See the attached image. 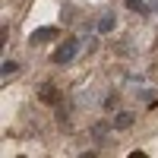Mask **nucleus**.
<instances>
[{
  "instance_id": "nucleus-4",
  "label": "nucleus",
  "mask_w": 158,
  "mask_h": 158,
  "mask_svg": "<svg viewBox=\"0 0 158 158\" xmlns=\"http://www.w3.org/2000/svg\"><path fill=\"white\" fill-rule=\"evenodd\" d=\"M38 98H41L44 104H54V101H57V89L48 82V85H41V95H38Z\"/></svg>"
},
{
  "instance_id": "nucleus-6",
  "label": "nucleus",
  "mask_w": 158,
  "mask_h": 158,
  "mask_svg": "<svg viewBox=\"0 0 158 158\" xmlns=\"http://www.w3.org/2000/svg\"><path fill=\"white\" fill-rule=\"evenodd\" d=\"M16 70H19V63H16V60H3V67H0V76L6 79V76H13Z\"/></svg>"
},
{
  "instance_id": "nucleus-1",
  "label": "nucleus",
  "mask_w": 158,
  "mask_h": 158,
  "mask_svg": "<svg viewBox=\"0 0 158 158\" xmlns=\"http://www.w3.org/2000/svg\"><path fill=\"white\" fill-rule=\"evenodd\" d=\"M76 51H79V44H76V41H63V44H57V48H54L51 60H54V63H70V60L76 57Z\"/></svg>"
},
{
  "instance_id": "nucleus-2",
  "label": "nucleus",
  "mask_w": 158,
  "mask_h": 158,
  "mask_svg": "<svg viewBox=\"0 0 158 158\" xmlns=\"http://www.w3.org/2000/svg\"><path fill=\"white\" fill-rule=\"evenodd\" d=\"M41 41H57V29H35L29 35V44H41Z\"/></svg>"
},
{
  "instance_id": "nucleus-3",
  "label": "nucleus",
  "mask_w": 158,
  "mask_h": 158,
  "mask_svg": "<svg viewBox=\"0 0 158 158\" xmlns=\"http://www.w3.org/2000/svg\"><path fill=\"white\" fill-rule=\"evenodd\" d=\"M111 127H114V130H127V127H133V114H130V111H120V114L111 120Z\"/></svg>"
},
{
  "instance_id": "nucleus-5",
  "label": "nucleus",
  "mask_w": 158,
  "mask_h": 158,
  "mask_svg": "<svg viewBox=\"0 0 158 158\" xmlns=\"http://www.w3.org/2000/svg\"><path fill=\"white\" fill-rule=\"evenodd\" d=\"M127 10H133V13H139V16H146V13H149V6L142 3V0H127Z\"/></svg>"
},
{
  "instance_id": "nucleus-8",
  "label": "nucleus",
  "mask_w": 158,
  "mask_h": 158,
  "mask_svg": "<svg viewBox=\"0 0 158 158\" xmlns=\"http://www.w3.org/2000/svg\"><path fill=\"white\" fill-rule=\"evenodd\" d=\"M104 108H108V111H111V108H117V95H111V98H104Z\"/></svg>"
},
{
  "instance_id": "nucleus-7",
  "label": "nucleus",
  "mask_w": 158,
  "mask_h": 158,
  "mask_svg": "<svg viewBox=\"0 0 158 158\" xmlns=\"http://www.w3.org/2000/svg\"><path fill=\"white\" fill-rule=\"evenodd\" d=\"M114 29V16H101V22H98V32H111Z\"/></svg>"
}]
</instances>
